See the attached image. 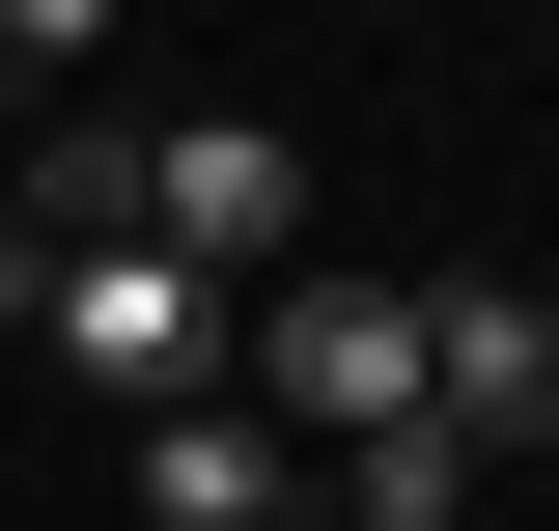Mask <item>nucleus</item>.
I'll use <instances>...</instances> for the list:
<instances>
[{"mask_svg": "<svg viewBox=\"0 0 559 531\" xmlns=\"http://www.w3.org/2000/svg\"><path fill=\"white\" fill-rule=\"evenodd\" d=\"M224 392H252L280 448H364V420H419V280L280 252V280H252V335H224Z\"/></svg>", "mask_w": 559, "mask_h": 531, "instance_id": "obj_1", "label": "nucleus"}, {"mask_svg": "<svg viewBox=\"0 0 559 531\" xmlns=\"http://www.w3.org/2000/svg\"><path fill=\"white\" fill-rule=\"evenodd\" d=\"M28 335H57V364H84L112 420H197V392H224V335H252V308H224L197 252H140V224H112V252H57V308H28Z\"/></svg>", "mask_w": 559, "mask_h": 531, "instance_id": "obj_2", "label": "nucleus"}, {"mask_svg": "<svg viewBox=\"0 0 559 531\" xmlns=\"http://www.w3.org/2000/svg\"><path fill=\"white\" fill-rule=\"evenodd\" d=\"M140 252H197L224 308H252V280L308 252V140H280V113H168V140H140Z\"/></svg>", "mask_w": 559, "mask_h": 531, "instance_id": "obj_3", "label": "nucleus"}, {"mask_svg": "<svg viewBox=\"0 0 559 531\" xmlns=\"http://www.w3.org/2000/svg\"><path fill=\"white\" fill-rule=\"evenodd\" d=\"M419 420L448 448H559V308L532 280H419Z\"/></svg>", "mask_w": 559, "mask_h": 531, "instance_id": "obj_4", "label": "nucleus"}, {"mask_svg": "<svg viewBox=\"0 0 559 531\" xmlns=\"http://www.w3.org/2000/svg\"><path fill=\"white\" fill-rule=\"evenodd\" d=\"M308 504V448H280L252 392H197V420H140V531H280Z\"/></svg>", "mask_w": 559, "mask_h": 531, "instance_id": "obj_5", "label": "nucleus"}, {"mask_svg": "<svg viewBox=\"0 0 559 531\" xmlns=\"http://www.w3.org/2000/svg\"><path fill=\"white\" fill-rule=\"evenodd\" d=\"M0 224H28V252H112V224H140V113H28Z\"/></svg>", "mask_w": 559, "mask_h": 531, "instance_id": "obj_6", "label": "nucleus"}, {"mask_svg": "<svg viewBox=\"0 0 559 531\" xmlns=\"http://www.w3.org/2000/svg\"><path fill=\"white\" fill-rule=\"evenodd\" d=\"M308 475H336V531H448V504H476L448 420H364V448H308Z\"/></svg>", "mask_w": 559, "mask_h": 531, "instance_id": "obj_7", "label": "nucleus"}, {"mask_svg": "<svg viewBox=\"0 0 559 531\" xmlns=\"http://www.w3.org/2000/svg\"><path fill=\"white\" fill-rule=\"evenodd\" d=\"M112 57V0H0V84H84Z\"/></svg>", "mask_w": 559, "mask_h": 531, "instance_id": "obj_8", "label": "nucleus"}, {"mask_svg": "<svg viewBox=\"0 0 559 531\" xmlns=\"http://www.w3.org/2000/svg\"><path fill=\"white\" fill-rule=\"evenodd\" d=\"M28 308H57V252H28V224H0V335H28Z\"/></svg>", "mask_w": 559, "mask_h": 531, "instance_id": "obj_9", "label": "nucleus"}]
</instances>
